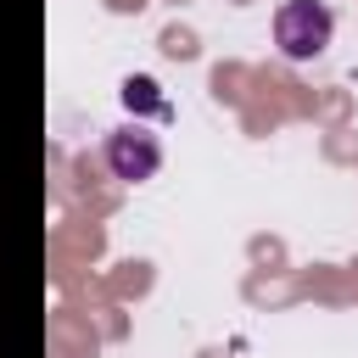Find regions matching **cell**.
<instances>
[{"instance_id": "obj_1", "label": "cell", "mask_w": 358, "mask_h": 358, "mask_svg": "<svg viewBox=\"0 0 358 358\" xmlns=\"http://www.w3.org/2000/svg\"><path fill=\"white\" fill-rule=\"evenodd\" d=\"M330 34H336V17H330L324 0H285V6L274 11V45H280L285 62H313V56H324Z\"/></svg>"}, {"instance_id": "obj_2", "label": "cell", "mask_w": 358, "mask_h": 358, "mask_svg": "<svg viewBox=\"0 0 358 358\" xmlns=\"http://www.w3.org/2000/svg\"><path fill=\"white\" fill-rule=\"evenodd\" d=\"M106 168H112V179H123V185H145V179L162 168V145H157V134L140 129V123L112 129V134H106Z\"/></svg>"}, {"instance_id": "obj_3", "label": "cell", "mask_w": 358, "mask_h": 358, "mask_svg": "<svg viewBox=\"0 0 358 358\" xmlns=\"http://www.w3.org/2000/svg\"><path fill=\"white\" fill-rule=\"evenodd\" d=\"M123 106H129V112H162L157 84H151V78H123Z\"/></svg>"}]
</instances>
